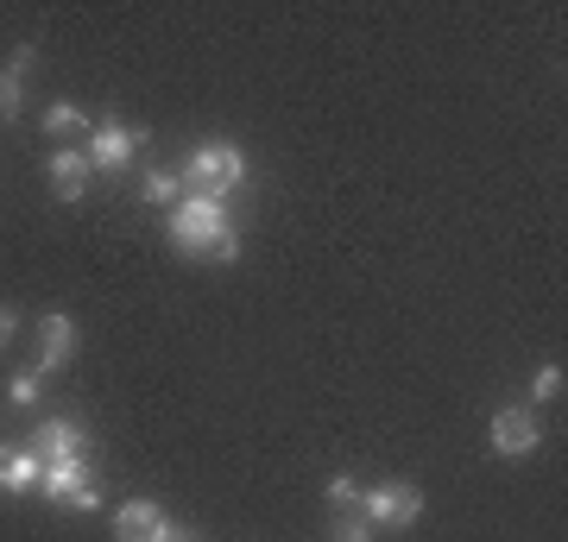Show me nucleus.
Instances as JSON below:
<instances>
[{
	"instance_id": "10",
	"label": "nucleus",
	"mask_w": 568,
	"mask_h": 542,
	"mask_svg": "<svg viewBox=\"0 0 568 542\" xmlns=\"http://www.w3.org/2000/svg\"><path fill=\"white\" fill-rule=\"evenodd\" d=\"M39 480H44V461L32 448H7V454H0V492L26 499V492H39Z\"/></svg>"
},
{
	"instance_id": "2",
	"label": "nucleus",
	"mask_w": 568,
	"mask_h": 542,
	"mask_svg": "<svg viewBox=\"0 0 568 542\" xmlns=\"http://www.w3.org/2000/svg\"><path fill=\"white\" fill-rule=\"evenodd\" d=\"M178 177H183V190H196V196H222L227 202L246 183V152L234 140H203L190 158H183Z\"/></svg>"
},
{
	"instance_id": "1",
	"label": "nucleus",
	"mask_w": 568,
	"mask_h": 542,
	"mask_svg": "<svg viewBox=\"0 0 568 542\" xmlns=\"http://www.w3.org/2000/svg\"><path fill=\"white\" fill-rule=\"evenodd\" d=\"M164 234H171V246H178L183 259H215V265L241 259V227H234L222 196H196V190H190V196L164 215Z\"/></svg>"
},
{
	"instance_id": "3",
	"label": "nucleus",
	"mask_w": 568,
	"mask_h": 542,
	"mask_svg": "<svg viewBox=\"0 0 568 542\" xmlns=\"http://www.w3.org/2000/svg\"><path fill=\"white\" fill-rule=\"evenodd\" d=\"M39 492L58 504V511H102V485H95V467H89V454H70V461H44Z\"/></svg>"
},
{
	"instance_id": "6",
	"label": "nucleus",
	"mask_w": 568,
	"mask_h": 542,
	"mask_svg": "<svg viewBox=\"0 0 568 542\" xmlns=\"http://www.w3.org/2000/svg\"><path fill=\"white\" fill-rule=\"evenodd\" d=\"M114 536L121 542H183L190 530H178L152 499H126L121 511H114Z\"/></svg>"
},
{
	"instance_id": "14",
	"label": "nucleus",
	"mask_w": 568,
	"mask_h": 542,
	"mask_svg": "<svg viewBox=\"0 0 568 542\" xmlns=\"http://www.w3.org/2000/svg\"><path fill=\"white\" fill-rule=\"evenodd\" d=\"M323 499L335 504V518H342V511H354V504H361V480H354V473H328Z\"/></svg>"
},
{
	"instance_id": "17",
	"label": "nucleus",
	"mask_w": 568,
	"mask_h": 542,
	"mask_svg": "<svg viewBox=\"0 0 568 542\" xmlns=\"http://www.w3.org/2000/svg\"><path fill=\"white\" fill-rule=\"evenodd\" d=\"M7 398L20 403V410H32V403L44 398V391H39V372H13V385H7Z\"/></svg>"
},
{
	"instance_id": "11",
	"label": "nucleus",
	"mask_w": 568,
	"mask_h": 542,
	"mask_svg": "<svg viewBox=\"0 0 568 542\" xmlns=\"http://www.w3.org/2000/svg\"><path fill=\"white\" fill-rule=\"evenodd\" d=\"M39 335H44V366H51V372L77 360V321L63 316V309H51V316L39 321Z\"/></svg>"
},
{
	"instance_id": "16",
	"label": "nucleus",
	"mask_w": 568,
	"mask_h": 542,
	"mask_svg": "<svg viewBox=\"0 0 568 542\" xmlns=\"http://www.w3.org/2000/svg\"><path fill=\"white\" fill-rule=\"evenodd\" d=\"M20 101H26V82L0 70V126H7V121H20Z\"/></svg>"
},
{
	"instance_id": "12",
	"label": "nucleus",
	"mask_w": 568,
	"mask_h": 542,
	"mask_svg": "<svg viewBox=\"0 0 568 542\" xmlns=\"http://www.w3.org/2000/svg\"><path fill=\"white\" fill-rule=\"evenodd\" d=\"M140 196H145V208H164V215H171V208H178V202L190 196V190H183V177H178V171H145Z\"/></svg>"
},
{
	"instance_id": "9",
	"label": "nucleus",
	"mask_w": 568,
	"mask_h": 542,
	"mask_svg": "<svg viewBox=\"0 0 568 542\" xmlns=\"http://www.w3.org/2000/svg\"><path fill=\"white\" fill-rule=\"evenodd\" d=\"M26 448H32L39 461H70V454H89V429H82L77 417H44Z\"/></svg>"
},
{
	"instance_id": "4",
	"label": "nucleus",
	"mask_w": 568,
	"mask_h": 542,
	"mask_svg": "<svg viewBox=\"0 0 568 542\" xmlns=\"http://www.w3.org/2000/svg\"><path fill=\"white\" fill-rule=\"evenodd\" d=\"M373 530H410L424 518V492L405 480H379V485H361V504H354Z\"/></svg>"
},
{
	"instance_id": "18",
	"label": "nucleus",
	"mask_w": 568,
	"mask_h": 542,
	"mask_svg": "<svg viewBox=\"0 0 568 542\" xmlns=\"http://www.w3.org/2000/svg\"><path fill=\"white\" fill-rule=\"evenodd\" d=\"M328 542H373V523H366V518H347V511H342V518H335V536H328Z\"/></svg>"
},
{
	"instance_id": "20",
	"label": "nucleus",
	"mask_w": 568,
	"mask_h": 542,
	"mask_svg": "<svg viewBox=\"0 0 568 542\" xmlns=\"http://www.w3.org/2000/svg\"><path fill=\"white\" fill-rule=\"evenodd\" d=\"M13 341V309H0V347Z\"/></svg>"
},
{
	"instance_id": "8",
	"label": "nucleus",
	"mask_w": 568,
	"mask_h": 542,
	"mask_svg": "<svg viewBox=\"0 0 568 542\" xmlns=\"http://www.w3.org/2000/svg\"><path fill=\"white\" fill-rule=\"evenodd\" d=\"M89 177H95V164L82 145H51V158H44V183H51V196L58 202H82L89 196Z\"/></svg>"
},
{
	"instance_id": "21",
	"label": "nucleus",
	"mask_w": 568,
	"mask_h": 542,
	"mask_svg": "<svg viewBox=\"0 0 568 542\" xmlns=\"http://www.w3.org/2000/svg\"><path fill=\"white\" fill-rule=\"evenodd\" d=\"M183 542H190V536H183Z\"/></svg>"
},
{
	"instance_id": "7",
	"label": "nucleus",
	"mask_w": 568,
	"mask_h": 542,
	"mask_svg": "<svg viewBox=\"0 0 568 542\" xmlns=\"http://www.w3.org/2000/svg\"><path fill=\"white\" fill-rule=\"evenodd\" d=\"M82 152H89V164H95V171H126V164L140 158V133H133L126 121H95Z\"/></svg>"
},
{
	"instance_id": "15",
	"label": "nucleus",
	"mask_w": 568,
	"mask_h": 542,
	"mask_svg": "<svg viewBox=\"0 0 568 542\" xmlns=\"http://www.w3.org/2000/svg\"><path fill=\"white\" fill-rule=\"evenodd\" d=\"M562 398V366L549 360V366H537V379H530V403H556Z\"/></svg>"
},
{
	"instance_id": "5",
	"label": "nucleus",
	"mask_w": 568,
	"mask_h": 542,
	"mask_svg": "<svg viewBox=\"0 0 568 542\" xmlns=\"http://www.w3.org/2000/svg\"><path fill=\"white\" fill-rule=\"evenodd\" d=\"M487 442H493L499 461H530V454L544 448V422H537V410H525V403H506V410H493Z\"/></svg>"
},
{
	"instance_id": "13",
	"label": "nucleus",
	"mask_w": 568,
	"mask_h": 542,
	"mask_svg": "<svg viewBox=\"0 0 568 542\" xmlns=\"http://www.w3.org/2000/svg\"><path fill=\"white\" fill-rule=\"evenodd\" d=\"M89 114H82L77 101H51V108H44V140H51V133H58V140H70V133H82V140H89Z\"/></svg>"
},
{
	"instance_id": "19",
	"label": "nucleus",
	"mask_w": 568,
	"mask_h": 542,
	"mask_svg": "<svg viewBox=\"0 0 568 542\" xmlns=\"http://www.w3.org/2000/svg\"><path fill=\"white\" fill-rule=\"evenodd\" d=\"M32 63H39V51H32V44H13V58H7V76H20V82H26V70H32Z\"/></svg>"
}]
</instances>
